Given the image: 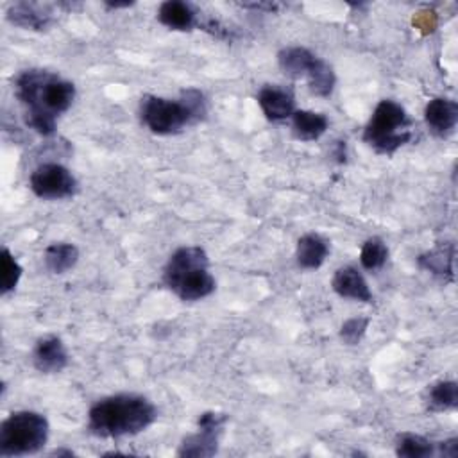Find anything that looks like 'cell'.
<instances>
[{
  "label": "cell",
  "instance_id": "cell-1",
  "mask_svg": "<svg viewBox=\"0 0 458 458\" xmlns=\"http://www.w3.org/2000/svg\"><path fill=\"white\" fill-rule=\"evenodd\" d=\"M14 97L25 107V123L41 136H52L57 118L75 100V84L57 73L30 68L14 79Z\"/></svg>",
  "mask_w": 458,
  "mask_h": 458
},
{
  "label": "cell",
  "instance_id": "cell-2",
  "mask_svg": "<svg viewBox=\"0 0 458 458\" xmlns=\"http://www.w3.org/2000/svg\"><path fill=\"white\" fill-rule=\"evenodd\" d=\"M157 419V408L140 394H114L98 399L88 411V431L100 438H120L145 431Z\"/></svg>",
  "mask_w": 458,
  "mask_h": 458
},
{
  "label": "cell",
  "instance_id": "cell-3",
  "mask_svg": "<svg viewBox=\"0 0 458 458\" xmlns=\"http://www.w3.org/2000/svg\"><path fill=\"white\" fill-rule=\"evenodd\" d=\"M163 283L181 301H200L211 295L216 281L209 272V258L202 247L186 245L174 250L163 270Z\"/></svg>",
  "mask_w": 458,
  "mask_h": 458
},
{
  "label": "cell",
  "instance_id": "cell-4",
  "mask_svg": "<svg viewBox=\"0 0 458 458\" xmlns=\"http://www.w3.org/2000/svg\"><path fill=\"white\" fill-rule=\"evenodd\" d=\"M411 140V120L395 100H381L363 129V141L377 154L392 156Z\"/></svg>",
  "mask_w": 458,
  "mask_h": 458
},
{
  "label": "cell",
  "instance_id": "cell-5",
  "mask_svg": "<svg viewBox=\"0 0 458 458\" xmlns=\"http://www.w3.org/2000/svg\"><path fill=\"white\" fill-rule=\"evenodd\" d=\"M50 426L45 415L32 410H18L0 424V454L27 456L41 451L48 440Z\"/></svg>",
  "mask_w": 458,
  "mask_h": 458
},
{
  "label": "cell",
  "instance_id": "cell-6",
  "mask_svg": "<svg viewBox=\"0 0 458 458\" xmlns=\"http://www.w3.org/2000/svg\"><path fill=\"white\" fill-rule=\"evenodd\" d=\"M140 118L150 132L159 136L177 134L184 127L195 123V118L182 98L170 100L157 95L141 97Z\"/></svg>",
  "mask_w": 458,
  "mask_h": 458
},
{
  "label": "cell",
  "instance_id": "cell-7",
  "mask_svg": "<svg viewBox=\"0 0 458 458\" xmlns=\"http://www.w3.org/2000/svg\"><path fill=\"white\" fill-rule=\"evenodd\" d=\"M29 186L43 200L72 199L79 190L75 175L64 165L54 161L38 165L29 177Z\"/></svg>",
  "mask_w": 458,
  "mask_h": 458
},
{
  "label": "cell",
  "instance_id": "cell-8",
  "mask_svg": "<svg viewBox=\"0 0 458 458\" xmlns=\"http://www.w3.org/2000/svg\"><path fill=\"white\" fill-rule=\"evenodd\" d=\"M229 420L227 413L220 411H204L197 420V431L184 437L179 444L177 456H193L204 458L213 456L218 451L220 437L224 433V426Z\"/></svg>",
  "mask_w": 458,
  "mask_h": 458
},
{
  "label": "cell",
  "instance_id": "cell-9",
  "mask_svg": "<svg viewBox=\"0 0 458 458\" xmlns=\"http://www.w3.org/2000/svg\"><path fill=\"white\" fill-rule=\"evenodd\" d=\"M5 18L20 29L41 32L54 23V7L38 2H14L7 7Z\"/></svg>",
  "mask_w": 458,
  "mask_h": 458
},
{
  "label": "cell",
  "instance_id": "cell-10",
  "mask_svg": "<svg viewBox=\"0 0 458 458\" xmlns=\"http://www.w3.org/2000/svg\"><path fill=\"white\" fill-rule=\"evenodd\" d=\"M256 100L268 122H283L286 118H292L295 111V97L290 88H283L279 84H265L258 95Z\"/></svg>",
  "mask_w": 458,
  "mask_h": 458
},
{
  "label": "cell",
  "instance_id": "cell-11",
  "mask_svg": "<svg viewBox=\"0 0 458 458\" xmlns=\"http://www.w3.org/2000/svg\"><path fill=\"white\" fill-rule=\"evenodd\" d=\"M68 352L63 340L55 335L39 338L32 351V365L41 374H59L68 365Z\"/></svg>",
  "mask_w": 458,
  "mask_h": 458
},
{
  "label": "cell",
  "instance_id": "cell-12",
  "mask_svg": "<svg viewBox=\"0 0 458 458\" xmlns=\"http://www.w3.org/2000/svg\"><path fill=\"white\" fill-rule=\"evenodd\" d=\"M424 122L433 136L447 138L458 123V104L445 97L431 98L424 107Z\"/></svg>",
  "mask_w": 458,
  "mask_h": 458
},
{
  "label": "cell",
  "instance_id": "cell-13",
  "mask_svg": "<svg viewBox=\"0 0 458 458\" xmlns=\"http://www.w3.org/2000/svg\"><path fill=\"white\" fill-rule=\"evenodd\" d=\"M331 288L342 299L372 302V292L369 288L367 279L352 265H345V267H340L335 270L333 279H331Z\"/></svg>",
  "mask_w": 458,
  "mask_h": 458
},
{
  "label": "cell",
  "instance_id": "cell-14",
  "mask_svg": "<svg viewBox=\"0 0 458 458\" xmlns=\"http://www.w3.org/2000/svg\"><path fill=\"white\" fill-rule=\"evenodd\" d=\"M417 263L422 270L433 274L435 277L442 279L444 283L454 279V243L453 242H440L435 249L420 254L417 258Z\"/></svg>",
  "mask_w": 458,
  "mask_h": 458
},
{
  "label": "cell",
  "instance_id": "cell-15",
  "mask_svg": "<svg viewBox=\"0 0 458 458\" xmlns=\"http://www.w3.org/2000/svg\"><path fill=\"white\" fill-rule=\"evenodd\" d=\"M157 21L172 30H191L197 25V11L182 0H166L157 7Z\"/></svg>",
  "mask_w": 458,
  "mask_h": 458
},
{
  "label": "cell",
  "instance_id": "cell-16",
  "mask_svg": "<svg viewBox=\"0 0 458 458\" xmlns=\"http://www.w3.org/2000/svg\"><path fill=\"white\" fill-rule=\"evenodd\" d=\"M317 55L308 50L306 47H284L277 54V64L279 70L288 77V79H302L308 77L311 68L317 63Z\"/></svg>",
  "mask_w": 458,
  "mask_h": 458
},
{
  "label": "cell",
  "instance_id": "cell-17",
  "mask_svg": "<svg viewBox=\"0 0 458 458\" xmlns=\"http://www.w3.org/2000/svg\"><path fill=\"white\" fill-rule=\"evenodd\" d=\"M327 254H329V243L317 233L302 234L297 240L295 259H297V265L304 270H315L322 267Z\"/></svg>",
  "mask_w": 458,
  "mask_h": 458
},
{
  "label": "cell",
  "instance_id": "cell-18",
  "mask_svg": "<svg viewBox=\"0 0 458 458\" xmlns=\"http://www.w3.org/2000/svg\"><path fill=\"white\" fill-rule=\"evenodd\" d=\"M292 132L301 141L318 140L329 127V118L324 113L295 109L292 114Z\"/></svg>",
  "mask_w": 458,
  "mask_h": 458
},
{
  "label": "cell",
  "instance_id": "cell-19",
  "mask_svg": "<svg viewBox=\"0 0 458 458\" xmlns=\"http://www.w3.org/2000/svg\"><path fill=\"white\" fill-rule=\"evenodd\" d=\"M79 261V249L68 242H54L43 252L45 268L52 274H66Z\"/></svg>",
  "mask_w": 458,
  "mask_h": 458
},
{
  "label": "cell",
  "instance_id": "cell-20",
  "mask_svg": "<svg viewBox=\"0 0 458 458\" xmlns=\"http://www.w3.org/2000/svg\"><path fill=\"white\" fill-rule=\"evenodd\" d=\"M395 454L401 458H429L437 454V444L422 435L404 431L395 438Z\"/></svg>",
  "mask_w": 458,
  "mask_h": 458
},
{
  "label": "cell",
  "instance_id": "cell-21",
  "mask_svg": "<svg viewBox=\"0 0 458 458\" xmlns=\"http://www.w3.org/2000/svg\"><path fill=\"white\" fill-rule=\"evenodd\" d=\"M428 410L449 411L458 406V385L456 381H437L428 388L426 395Z\"/></svg>",
  "mask_w": 458,
  "mask_h": 458
},
{
  "label": "cell",
  "instance_id": "cell-22",
  "mask_svg": "<svg viewBox=\"0 0 458 458\" xmlns=\"http://www.w3.org/2000/svg\"><path fill=\"white\" fill-rule=\"evenodd\" d=\"M306 81H308V88H310V91L313 95H317V97H329L333 93V89H335L336 75H335L333 66L318 57L315 66L308 73Z\"/></svg>",
  "mask_w": 458,
  "mask_h": 458
},
{
  "label": "cell",
  "instance_id": "cell-23",
  "mask_svg": "<svg viewBox=\"0 0 458 458\" xmlns=\"http://www.w3.org/2000/svg\"><path fill=\"white\" fill-rule=\"evenodd\" d=\"M388 259V247L379 236L367 238L360 250V263L365 270H379Z\"/></svg>",
  "mask_w": 458,
  "mask_h": 458
},
{
  "label": "cell",
  "instance_id": "cell-24",
  "mask_svg": "<svg viewBox=\"0 0 458 458\" xmlns=\"http://www.w3.org/2000/svg\"><path fill=\"white\" fill-rule=\"evenodd\" d=\"M0 265H2V283H0V293L2 295H7L11 292L16 290L20 279H21V274H23V268L21 265L16 261V258L11 254V250L7 247L2 249V254H0Z\"/></svg>",
  "mask_w": 458,
  "mask_h": 458
},
{
  "label": "cell",
  "instance_id": "cell-25",
  "mask_svg": "<svg viewBox=\"0 0 458 458\" xmlns=\"http://www.w3.org/2000/svg\"><path fill=\"white\" fill-rule=\"evenodd\" d=\"M369 317H351L340 326V338L345 345H358L369 329Z\"/></svg>",
  "mask_w": 458,
  "mask_h": 458
},
{
  "label": "cell",
  "instance_id": "cell-26",
  "mask_svg": "<svg viewBox=\"0 0 458 458\" xmlns=\"http://www.w3.org/2000/svg\"><path fill=\"white\" fill-rule=\"evenodd\" d=\"M437 454L445 456V458L458 456V438H447L444 442H438L437 444Z\"/></svg>",
  "mask_w": 458,
  "mask_h": 458
},
{
  "label": "cell",
  "instance_id": "cell-27",
  "mask_svg": "<svg viewBox=\"0 0 458 458\" xmlns=\"http://www.w3.org/2000/svg\"><path fill=\"white\" fill-rule=\"evenodd\" d=\"M245 9H256V11H267V13H276L277 9L283 7V4L277 2H254V4H240Z\"/></svg>",
  "mask_w": 458,
  "mask_h": 458
},
{
  "label": "cell",
  "instance_id": "cell-28",
  "mask_svg": "<svg viewBox=\"0 0 458 458\" xmlns=\"http://www.w3.org/2000/svg\"><path fill=\"white\" fill-rule=\"evenodd\" d=\"M335 157L338 163H345V141H336Z\"/></svg>",
  "mask_w": 458,
  "mask_h": 458
},
{
  "label": "cell",
  "instance_id": "cell-29",
  "mask_svg": "<svg viewBox=\"0 0 458 458\" xmlns=\"http://www.w3.org/2000/svg\"><path fill=\"white\" fill-rule=\"evenodd\" d=\"M104 5L107 9H122V7H131L134 5V2H104Z\"/></svg>",
  "mask_w": 458,
  "mask_h": 458
},
{
  "label": "cell",
  "instance_id": "cell-30",
  "mask_svg": "<svg viewBox=\"0 0 458 458\" xmlns=\"http://www.w3.org/2000/svg\"><path fill=\"white\" fill-rule=\"evenodd\" d=\"M75 453L72 451V449H55L54 453H52V456H73Z\"/></svg>",
  "mask_w": 458,
  "mask_h": 458
}]
</instances>
